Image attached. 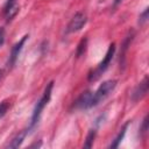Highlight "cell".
I'll list each match as a JSON object with an SVG mask.
<instances>
[{"mask_svg": "<svg viewBox=\"0 0 149 149\" xmlns=\"http://www.w3.org/2000/svg\"><path fill=\"white\" fill-rule=\"evenodd\" d=\"M52 87H54V81H50V83L47 85V87H45V90H44V92H43L41 99H40V100L37 101V104L35 105V108H34V111H33V115H31V120H30V127H29V129H31V128L38 122V120H40V118H41V114H42L43 109L45 108V106H47L48 102L50 101L51 92H52Z\"/></svg>", "mask_w": 149, "mask_h": 149, "instance_id": "1", "label": "cell"}, {"mask_svg": "<svg viewBox=\"0 0 149 149\" xmlns=\"http://www.w3.org/2000/svg\"><path fill=\"white\" fill-rule=\"evenodd\" d=\"M114 54H115V44L111 43L109 47H108V50H107V52H106V55L104 57V59L97 65V68L93 71L90 72V74H88V80L90 81L97 80L108 69V66H109V64H111V62H112V59L114 57Z\"/></svg>", "mask_w": 149, "mask_h": 149, "instance_id": "2", "label": "cell"}, {"mask_svg": "<svg viewBox=\"0 0 149 149\" xmlns=\"http://www.w3.org/2000/svg\"><path fill=\"white\" fill-rule=\"evenodd\" d=\"M115 86H116V80L114 79H109L100 84V86L94 92H92V107L99 105L102 100H105L114 91Z\"/></svg>", "mask_w": 149, "mask_h": 149, "instance_id": "3", "label": "cell"}, {"mask_svg": "<svg viewBox=\"0 0 149 149\" xmlns=\"http://www.w3.org/2000/svg\"><path fill=\"white\" fill-rule=\"evenodd\" d=\"M86 21H87V19H86V15L84 13H81V12L76 13L72 16V19L70 20V22L66 27V31L68 33H74V31L80 30L85 26Z\"/></svg>", "mask_w": 149, "mask_h": 149, "instance_id": "4", "label": "cell"}, {"mask_svg": "<svg viewBox=\"0 0 149 149\" xmlns=\"http://www.w3.org/2000/svg\"><path fill=\"white\" fill-rule=\"evenodd\" d=\"M20 10L17 0H7L3 6V16L7 21H10Z\"/></svg>", "mask_w": 149, "mask_h": 149, "instance_id": "5", "label": "cell"}, {"mask_svg": "<svg viewBox=\"0 0 149 149\" xmlns=\"http://www.w3.org/2000/svg\"><path fill=\"white\" fill-rule=\"evenodd\" d=\"M74 107L78 109H88L92 108V92L85 91L83 92L74 102Z\"/></svg>", "mask_w": 149, "mask_h": 149, "instance_id": "6", "label": "cell"}, {"mask_svg": "<svg viewBox=\"0 0 149 149\" xmlns=\"http://www.w3.org/2000/svg\"><path fill=\"white\" fill-rule=\"evenodd\" d=\"M27 38H28V35H24L19 42H16V43L13 45V48H12V50H10L9 59H8V65L13 66V65L15 64V62H16V59H17V57H19V54H20V51H21V49H22L24 42L27 41Z\"/></svg>", "mask_w": 149, "mask_h": 149, "instance_id": "7", "label": "cell"}, {"mask_svg": "<svg viewBox=\"0 0 149 149\" xmlns=\"http://www.w3.org/2000/svg\"><path fill=\"white\" fill-rule=\"evenodd\" d=\"M148 77H144V79L136 86V88L134 90V92L132 93V99L134 100V101H136V100H139V99H141V98H143L146 94H147V92H148Z\"/></svg>", "mask_w": 149, "mask_h": 149, "instance_id": "8", "label": "cell"}, {"mask_svg": "<svg viewBox=\"0 0 149 149\" xmlns=\"http://www.w3.org/2000/svg\"><path fill=\"white\" fill-rule=\"evenodd\" d=\"M129 121L127 122V123H125V126L122 127V129L120 130V133L118 134V136L112 141V143L109 144V148H118L119 146H120V143L122 142V140H123V137H125V134H126V130H127V128H128V126H129Z\"/></svg>", "mask_w": 149, "mask_h": 149, "instance_id": "9", "label": "cell"}, {"mask_svg": "<svg viewBox=\"0 0 149 149\" xmlns=\"http://www.w3.org/2000/svg\"><path fill=\"white\" fill-rule=\"evenodd\" d=\"M27 134H28V130H24V132L20 133L19 135H16V136L12 140V142L8 144V147H9V148H17V147H20L21 143L23 142V140H24V137H26Z\"/></svg>", "mask_w": 149, "mask_h": 149, "instance_id": "10", "label": "cell"}, {"mask_svg": "<svg viewBox=\"0 0 149 149\" xmlns=\"http://www.w3.org/2000/svg\"><path fill=\"white\" fill-rule=\"evenodd\" d=\"M95 129H91L86 136V141L84 143V148H91L93 146V142H94V137H95Z\"/></svg>", "mask_w": 149, "mask_h": 149, "instance_id": "11", "label": "cell"}, {"mask_svg": "<svg viewBox=\"0 0 149 149\" xmlns=\"http://www.w3.org/2000/svg\"><path fill=\"white\" fill-rule=\"evenodd\" d=\"M86 44H87V40H86V38H84V40L80 41V43L78 44V48H77V57H80V56L85 52V50H86Z\"/></svg>", "mask_w": 149, "mask_h": 149, "instance_id": "12", "label": "cell"}, {"mask_svg": "<svg viewBox=\"0 0 149 149\" xmlns=\"http://www.w3.org/2000/svg\"><path fill=\"white\" fill-rule=\"evenodd\" d=\"M148 13H149V8L147 7V8H144V10L140 14V16H139V23L143 24L144 22H147V20H148Z\"/></svg>", "mask_w": 149, "mask_h": 149, "instance_id": "13", "label": "cell"}, {"mask_svg": "<svg viewBox=\"0 0 149 149\" xmlns=\"http://www.w3.org/2000/svg\"><path fill=\"white\" fill-rule=\"evenodd\" d=\"M8 108H9V104H8L6 100L2 101V102H0V118H2V116L7 113Z\"/></svg>", "mask_w": 149, "mask_h": 149, "instance_id": "14", "label": "cell"}, {"mask_svg": "<svg viewBox=\"0 0 149 149\" xmlns=\"http://www.w3.org/2000/svg\"><path fill=\"white\" fill-rule=\"evenodd\" d=\"M147 130H148V116H144L143 122H142V127H141V133L144 134V133H147Z\"/></svg>", "mask_w": 149, "mask_h": 149, "instance_id": "15", "label": "cell"}, {"mask_svg": "<svg viewBox=\"0 0 149 149\" xmlns=\"http://www.w3.org/2000/svg\"><path fill=\"white\" fill-rule=\"evenodd\" d=\"M3 42H5V29L0 27V47L3 44Z\"/></svg>", "mask_w": 149, "mask_h": 149, "instance_id": "16", "label": "cell"}, {"mask_svg": "<svg viewBox=\"0 0 149 149\" xmlns=\"http://www.w3.org/2000/svg\"><path fill=\"white\" fill-rule=\"evenodd\" d=\"M122 0H114V6H118Z\"/></svg>", "mask_w": 149, "mask_h": 149, "instance_id": "17", "label": "cell"}, {"mask_svg": "<svg viewBox=\"0 0 149 149\" xmlns=\"http://www.w3.org/2000/svg\"><path fill=\"white\" fill-rule=\"evenodd\" d=\"M0 74H1V70H0Z\"/></svg>", "mask_w": 149, "mask_h": 149, "instance_id": "18", "label": "cell"}]
</instances>
